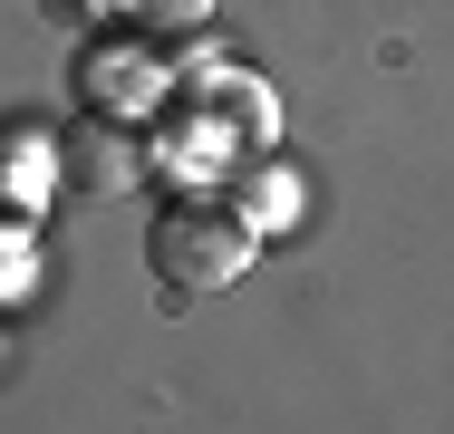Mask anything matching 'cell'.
<instances>
[{"label":"cell","mask_w":454,"mask_h":434,"mask_svg":"<svg viewBox=\"0 0 454 434\" xmlns=\"http://www.w3.org/2000/svg\"><path fill=\"white\" fill-rule=\"evenodd\" d=\"M252 260H262V232H252L223 193H175V203L145 222V270H155V290H165L175 309L223 299Z\"/></svg>","instance_id":"cell-1"},{"label":"cell","mask_w":454,"mask_h":434,"mask_svg":"<svg viewBox=\"0 0 454 434\" xmlns=\"http://www.w3.org/2000/svg\"><path fill=\"white\" fill-rule=\"evenodd\" d=\"M145 165H155V155H145V126H126V116H97L88 106V116L59 136V174H68L78 193H136Z\"/></svg>","instance_id":"cell-2"},{"label":"cell","mask_w":454,"mask_h":434,"mask_svg":"<svg viewBox=\"0 0 454 434\" xmlns=\"http://www.w3.org/2000/svg\"><path fill=\"white\" fill-rule=\"evenodd\" d=\"M184 106H193V126H213L223 145H271V87L252 78L242 58H223V68H193L184 78Z\"/></svg>","instance_id":"cell-3"},{"label":"cell","mask_w":454,"mask_h":434,"mask_svg":"<svg viewBox=\"0 0 454 434\" xmlns=\"http://www.w3.org/2000/svg\"><path fill=\"white\" fill-rule=\"evenodd\" d=\"M223 203H232V213L271 242V232H290V222H300V174L271 165V155H252L242 174H223Z\"/></svg>","instance_id":"cell-4"},{"label":"cell","mask_w":454,"mask_h":434,"mask_svg":"<svg viewBox=\"0 0 454 434\" xmlns=\"http://www.w3.org/2000/svg\"><path fill=\"white\" fill-rule=\"evenodd\" d=\"M136 97H155L145 49H97V58H88V106H97V116H126Z\"/></svg>","instance_id":"cell-5"},{"label":"cell","mask_w":454,"mask_h":434,"mask_svg":"<svg viewBox=\"0 0 454 434\" xmlns=\"http://www.w3.org/2000/svg\"><path fill=\"white\" fill-rule=\"evenodd\" d=\"M136 19H145V39H193L213 19V0H136Z\"/></svg>","instance_id":"cell-6"}]
</instances>
